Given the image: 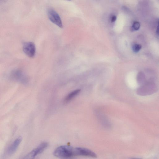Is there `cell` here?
Listing matches in <instances>:
<instances>
[{"mask_svg":"<svg viewBox=\"0 0 159 159\" xmlns=\"http://www.w3.org/2000/svg\"><path fill=\"white\" fill-rule=\"evenodd\" d=\"M157 90V87L154 82L148 81L138 88L136 93L141 96H148L155 93Z\"/></svg>","mask_w":159,"mask_h":159,"instance_id":"obj_1","label":"cell"},{"mask_svg":"<svg viewBox=\"0 0 159 159\" xmlns=\"http://www.w3.org/2000/svg\"><path fill=\"white\" fill-rule=\"evenodd\" d=\"M74 148L68 145H63L57 148L54 155L59 158H67L74 156Z\"/></svg>","mask_w":159,"mask_h":159,"instance_id":"obj_2","label":"cell"},{"mask_svg":"<svg viewBox=\"0 0 159 159\" xmlns=\"http://www.w3.org/2000/svg\"><path fill=\"white\" fill-rule=\"evenodd\" d=\"M74 156H81L92 158H96V154L91 150L86 148L77 147L74 148Z\"/></svg>","mask_w":159,"mask_h":159,"instance_id":"obj_3","label":"cell"},{"mask_svg":"<svg viewBox=\"0 0 159 159\" xmlns=\"http://www.w3.org/2000/svg\"><path fill=\"white\" fill-rule=\"evenodd\" d=\"M48 15L50 20L55 24L59 26L60 28H62V23L58 13L52 9L48 10Z\"/></svg>","mask_w":159,"mask_h":159,"instance_id":"obj_4","label":"cell"},{"mask_svg":"<svg viewBox=\"0 0 159 159\" xmlns=\"http://www.w3.org/2000/svg\"><path fill=\"white\" fill-rule=\"evenodd\" d=\"M10 78L13 81L22 84H26L28 81V78L23 72L19 70H16L11 74Z\"/></svg>","mask_w":159,"mask_h":159,"instance_id":"obj_5","label":"cell"},{"mask_svg":"<svg viewBox=\"0 0 159 159\" xmlns=\"http://www.w3.org/2000/svg\"><path fill=\"white\" fill-rule=\"evenodd\" d=\"M23 50L25 53L30 58H32L36 54V48L35 44L32 42H27L24 44Z\"/></svg>","mask_w":159,"mask_h":159,"instance_id":"obj_6","label":"cell"},{"mask_svg":"<svg viewBox=\"0 0 159 159\" xmlns=\"http://www.w3.org/2000/svg\"><path fill=\"white\" fill-rule=\"evenodd\" d=\"M95 113L97 118L102 125L106 127L109 128L111 127V123L108 118L103 113L98 110H95Z\"/></svg>","mask_w":159,"mask_h":159,"instance_id":"obj_7","label":"cell"},{"mask_svg":"<svg viewBox=\"0 0 159 159\" xmlns=\"http://www.w3.org/2000/svg\"><path fill=\"white\" fill-rule=\"evenodd\" d=\"M43 149L39 146L27 154L23 159H34L38 154L43 152Z\"/></svg>","mask_w":159,"mask_h":159,"instance_id":"obj_8","label":"cell"},{"mask_svg":"<svg viewBox=\"0 0 159 159\" xmlns=\"http://www.w3.org/2000/svg\"><path fill=\"white\" fill-rule=\"evenodd\" d=\"M23 138L20 136L17 138L12 143L10 147L9 148L8 152L10 154L14 153L17 150L19 145L21 142Z\"/></svg>","mask_w":159,"mask_h":159,"instance_id":"obj_9","label":"cell"},{"mask_svg":"<svg viewBox=\"0 0 159 159\" xmlns=\"http://www.w3.org/2000/svg\"><path fill=\"white\" fill-rule=\"evenodd\" d=\"M137 81L140 86H142L147 82L146 77L142 72H139L137 76Z\"/></svg>","mask_w":159,"mask_h":159,"instance_id":"obj_10","label":"cell"},{"mask_svg":"<svg viewBox=\"0 0 159 159\" xmlns=\"http://www.w3.org/2000/svg\"><path fill=\"white\" fill-rule=\"evenodd\" d=\"M81 91L80 89H77L70 93L65 98L64 102L67 103L73 99Z\"/></svg>","mask_w":159,"mask_h":159,"instance_id":"obj_11","label":"cell"},{"mask_svg":"<svg viewBox=\"0 0 159 159\" xmlns=\"http://www.w3.org/2000/svg\"><path fill=\"white\" fill-rule=\"evenodd\" d=\"M141 47H142L140 44H135L133 47V50L134 52H138L140 50Z\"/></svg>","mask_w":159,"mask_h":159,"instance_id":"obj_12","label":"cell"},{"mask_svg":"<svg viewBox=\"0 0 159 159\" xmlns=\"http://www.w3.org/2000/svg\"><path fill=\"white\" fill-rule=\"evenodd\" d=\"M140 24L137 21H134L132 25V28L135 30H138L140 28Z\"/></svg>","mask_w":159,"mask_h":159,"instance_id":"obj_13","label":"cell"},{"mask_svg":"<svg viewBox=\"0 0 159 159\" xmlns=\"http://www.w3.org/2000/svg\"><path fill=\"white\" fill-rule=\"evenodd\" d=\"M116 17L115 16H113L111 18V21L112 22H114L116 20Z\"/></svg>","mask_w":159,"mask_h":159,"instance_id":"obj_14","label":"cell"},{"mask_svg":"<svg viewBox=\"0 0 159 159\" xmlns=\"http://www.w3.org/2000/svg\"><path fill=\"white\" fill-rule=\"evenodd\" d=\"M132 159H142L141 158H132Z\"/></svg>","mask_w":159,"mask_h":159,"instance_id":"obj_15","label":"cell"}]
</instances>
